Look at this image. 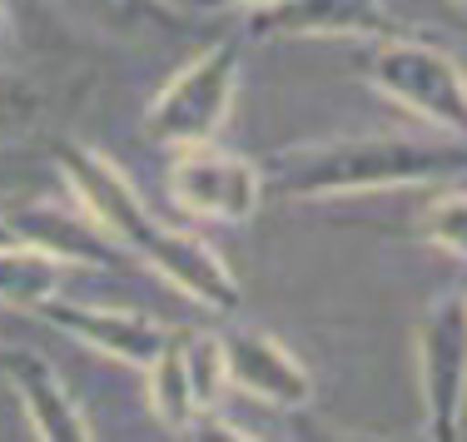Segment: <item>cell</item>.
Here are the masks:
<instances>
[{"label": "cell", "mask_w": 467, "mask_h": 442, "mask_svg": "<svg viewBox=\"0 0 467 442\" xmlns=\"http://www.w3.org/2000/svg\"><path fill=\"white\" fill-rule=\"evenodd\" d=\"M264 190L284 199H338V194H378V190H418V184L462 180L467 145L462 135H353V139H314L288 145L259 164Z\"/></svg>", "instance_id": "obj_1"}, {"label": "cell", "mask_w": 467, "mask_h": 442, "mask_svg": "<svg viewBox=\"0 0 467 442\" xmlns=\"http://www.w3.org/2000/svg\"><path fill=\"white\" fill-rule=\"evenodd\" d=\"M363 75H368V85L378 95L403 105L422 125L442 129V135H462L467 80H462V65L448 50L418 40L413 30L378 36L368 40V55H363Z\"/></svg>", "instance_id": "obj_2"}, {"label": "cell", "mask_w": 467, "mask_h": 442, "mask_svg": "<svg viewBox=\"0 0 467 442\" xmlns=\"http://www.w3.org/2000/svg\"><path fill=\"white\" fill-rule=\"evenodd\" d=\"M234 95H239V50L234 40H214L199 55H189L160 85V95L144 105V135L160 149L204 145L224 129Z\"/></svg>", "instance_id": "obj_3"}, {"label": "cell", "mask_w": 467, "mask_h": 442, "mask_svg": "<svg viewBox=\"0 0 467 442\" xmlns=\"http://www.w3.org/2000/svg\"><path fill=\"white\" fill-rule=\"evenodd\" d=\"M418 388H422V437L462 442L467 413V303L442 293L418 324Z\"/></svg>", "instance_id": "obj_4"}, {"label": "cell", "mask_w": 467, "mask_h": 442, "mask_svg": "<svg viewBox=\"0 0 467 442\" xmlns=\"http://www.w3.org/2000/svg\"><path fill=\"white\" fill-rule=\"evenodd\" d=\"M170 174H164V190H170L174 209L194 219H214V224H249L264 204V170L254 159L234 149H219L214 139L204 145H184L170 149Z\"/></svg>", "instance_id": "obj_5"}, {"label": "cell", "mask_w": 467, "mask_h": 442, "mask_svg": "<svg viewBox=\"0 0 467 442\" xmlns=\"http://www.w3.org/2000/svg\"><path fill=\"white\" fill-rule=\"evenodd\" d=\"M55 170H60V180H65V190H70L75 204L135 259L140 239L154 229V214L140 199V190L130 184V174L119 170L105 149L80 145V139H60V145H55Z\"/></svg>", "instance_id": "obj_6"}, {"label": "cell", "mask_w": 467, "mask_h": 442, "mask_svg": "<svg viewBox=\"0 0 467 442\" xmlns=\"http://www.w3.org/2000/svg\"><path fill=\"white\" fill-rule=\"evenodd\" d=\"M244 30L259 40H378L408 30L383 0H274L244 10Z\"/></svg>", "instance_id": "obj_7"}, {"label": "cell", "mask_w": 467, "mask_h": 442, "mask_svg": "<svg viewBox=\"0 0 467 442\" xmlns=\"http://www.w3.org/2000/svg\"><path fill=\"white\" fill-rule=\"evenodd\" d=\"M36 318H46L50 328L70 334L75 344L95 348L99 358H115V363H125V368H135V373L150 368V358L164 348V338H170V328H164L160 318L140 314V308L85 303V298H75V293L50 298Z\"/></svg>", "instance_id": "obj_8"}, {"label": "cell", "mask_w": 467, "mask_h": 442, "mask_svg": "<svg viewBox=\"0 0 467 442\" xmlns=\"http://www.w3.org/2000/svg\"><path fill=\"white\" fill-rule=\"evenodd\" d=\"M219 353H224L229 388L269 407H284V413H304L314 403V373L284 338L264 334V328H234V334H219Z\"/></svg>", "instance_id": "obj_9"}, {"label": "cell", "mask_w": 467, "mask_h": 442, "mask_svg": "<svg viewBox=\"0 0 467 442\" xmlns=\"http://www.w3.org/2000/svg\"><path fill=\"white\" fill-rule=\"evenodd\" d=\"M135 259L160 273L170 289H180L199 308H209V314H234L239 308V279H234V269L214 253V244H204L189 229H174L164 219H154V229L140 239Z\"/></svg>", "instance_id": "obj_10"}, {"label": "cell", "mask_w": 467, "mask_h": 442, "mask_svg": "<svg viewBox=\"0 0 467 442\" xmlns=\"http://www.w3.org/2000/svg\"><path fill=\"white\" fill-rule=\"evenodd\" d=\"M0 378L10 383V393L26 407V423L40 442H90L95 427L85 417V407L75 403V393L65 388V378L55 373V363L36 348H5Z\"/></svg>", "instance_id": "obj_11"}, {"label": "cell", "mask_w": 467, "mask_h": 442, "mask_svg": "<svg viewBox=\"0 0 467 442\" xmlns=\"http://www.w3.org/2000/svg\"><path fill=\"white\" fill-rule=\"evenodd\" d=\"M10 224H16V234L26 244L46 249L50 259L70 263V269H125V259H130L75 199H65V204H55V199L20 204V209H10Z\"/></svg>", "instance_id": "obj_12"}, {"label": "cell", "mask_w": 467, "mask_h": 442, "mask_svg": "<svg viewBox=\"0 0 467 442\" xmlns=\"http://www.w3.org/2000/svg\"><path fill=\"white\" fill-rule=\"evenodd\" d=\"M70 263L50 259L46 249L36 244H5L0 249V308H16V314H40L50 298L65 293V279H70Z\"/></svg>", "instance_id": "obj_13"}, {"label": "cell", "mask_w": 467, "mask_h": 442, "mask_svg": "<svg viewBox=\"0 0 467 442\" xmlns=\"http://www.w3.org/2000/svg\"><path fill=\"white\" fill-rule=\"evenodd\" d=\"M60 10H70L75 20L105 30L119 40H154V36H180L189 15L170 0H55Z\"/></svg>", "instance_id": "obj_14"}, {"label": "cell", "mask_w": 467, "mask_h": 442, "mask_svg": "<svg viewBox=\"0 0 467 442\" xmlns=\"http://www.w3.org/2000/svg\"><path fill=\"white\" fill-rule=\"evenodd\" d=\"M144 393H150V413L160 427H170V433H184L204 417V407H199L194 397V383H189V368H184V348H180V328H170V338H164V348L150 358V368H144Z\"/></svg>", "instance_id": "obj_15"}, {"label": "cell", "mask_w": 467, "mask_h": 442, "mask_svg": "<svg viewBox=\"0 0 467 442\" xmlns=\"http://www.w3.org/2000/svg\"><path fill=\"white\" fill-rule=\"evenodd\" d=\"M50 109H55V90L46 80H30V75H16L0 65V149L26 145L36 129H46Z\"/></svg>", "instance_id": "obj_16"}, {"label": "cell", "mask_w": 467, "mask_h": 442, "mask_svg": "<svg viewBox=\"0 0 467 442\" xmlns=\"http://www.w3.org/2000/svg\"><path fill=\"white\" fill-rule=\"evenodd\" d=\"M418 234L428 239L432 249L462 259V249H467V199H462V180H448V184H442V194H432V204L422 209Z\"/></svg>", "instance_id": "obj_17"}, {"label": "cell", "mask_w": 467, "mask_h": 442, "mask_svg": "<svg viewBox=\"0 0 467 442\" xmlns=\"http://www.w3.org/2000/svg\"><path fill=\"white\" fill-rule=\"evenodd\" d=\"M184 15H224V10H259L274 5V0H174Z\"/></svg>", "instance_id": "obj_18"}, {"label": "cell", "mask_w": 467, "mask_h": 442, "mask_svg": "<svg viewBox=\"0 0 467 442\" xmlns=\"http://www.w3.org/2000/svg\"><path fill=\"white\" fill-rule=\"evenodd\" d=\"M10 36H16V26H10V5L0 0V60H5V50H10Z\"/></svg>", "instance_id": "obj_19"}, {"label": "cell", "mask_w": 467, "mask_h": 442, "mask_svg": "<svg viewBox=\"0 0 467 442\" xmlns=\"http://www.w3.org/2000/svg\"><path fill=\"white\" fill-rule=\"evenodd\" d=\"M5 244H20V234H16V224H10V209H0V249Z\"/></svg>", "instance_id": "obj_20"}, {"label": "cell", "mask_w": 467, "mask_h": 442, "mask_svg": "<svg viewBox=\"0 0 467 442\" xmlns=\"http://www.w3.org/2000/svg\"><path fill=\"white\" fill-rule=\"evenodd\" d=\"M448 5H452V15H462V10H467V0H448Z\"/></svg>", "instance_id": "obj_21"}, {"label": "cell", "mask_w": 467, "mask_h": 442, "mask_svg": "<svg viewBox=\"0 0 467 442\" xmlns=\"http://www.w3.org/2000/svg\"><path fill=\"white\" fill-rule=\"evenodd\" d=\"M0 363H5V344H0Z\"/></svg>", "instance_id": "obj_22"}, {"label": "cell", "mask_w": 467, "mask_h": 442, "mask_svg": "<svg viewBox=\"0 0 467 442\" xmlns=\"http://www.w3.org/2000/svg\"><path fill=\"white\" fill-rule=\"evenodd\" d=\"M170 5H174V0H170Z\"/></svg>", "instance_id": "obj_23"}]
</instances>
